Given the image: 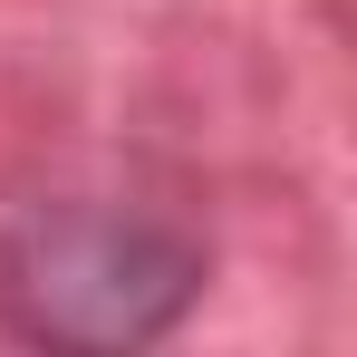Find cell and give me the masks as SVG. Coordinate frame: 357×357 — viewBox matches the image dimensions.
Segmentation results:
<instances>
[{"label": "cell", "instance_id": "obj_1", "mask_svg": "<svg viewBox=\"0 0 357 357\" xmlns=\"http://www.w3.org/2000/svg\"><path fill=\"white\" fill-rule=\"evenodd\" d=\"M213 280L193 222L116 193H29L0 203V328L29 348L135 357L174 338Z\"/></svg>", "mask_w": 357, "mask_h": 357}]
</instances>
